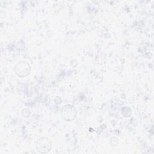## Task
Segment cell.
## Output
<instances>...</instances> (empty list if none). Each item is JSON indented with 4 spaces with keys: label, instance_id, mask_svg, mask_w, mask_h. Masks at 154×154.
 Instances as JSON below:
<instances>
[{
    "label": "cell",
    "instance_id": "1",
    "mask_svg": "<svg viewBox=\"0 0 154 154\" xmlns=\"http://www.w3.org/2000/svg\"><path fill=\"white\" fill-rule=\"evenodd\" d=\"M37 150L40 153H47L51 148V144L49 140L46 138H39L36 144Z\"/></svg>",
    "mask_w": 154,
    "mask_h": 154
},
{
    "label": "cell",
    "instance_id": "2",
    "mask_svg": "<svg viewBox=\"0 0 154 154\" xmlns=\"http://www.w3.org/2000/svg\"><path fill=\"white\" fill-rule=\"evenodd\" d=\"M63 117L67 120H71L73 119L75 116V109L71 105H65L62 109Z\"/></svg>",
    "mask_w": 154,
    "mask_h": 154
}]
</instances>
